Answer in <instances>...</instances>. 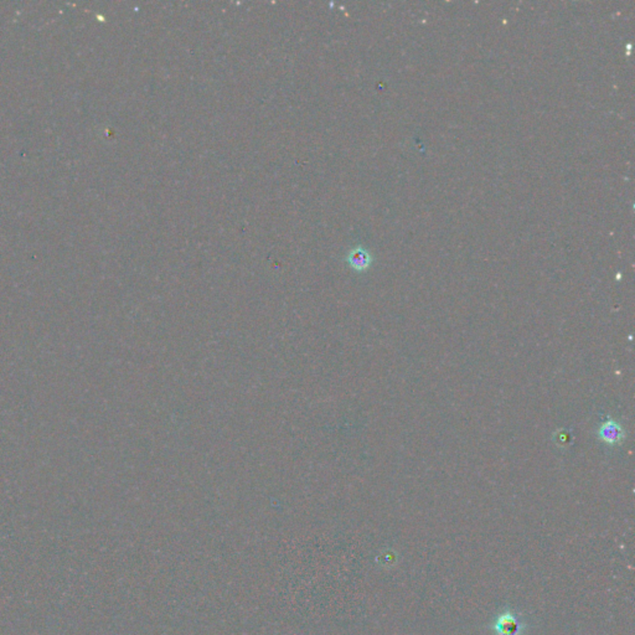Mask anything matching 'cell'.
Listing matches in <instances>:
<instances>
[{
    "label": "cell",
    "mask_w": 635,
    "mask_h": 635,
    "mask_svg": "<svg viewBox=\"0 0 635 635\" xmlns=\"http://www.w3.org/2000/svg\"><path fill=\"white\" fill-rule=\"evenodd\" d=\"M347 262L357 271H365L371 264V256L364 248H355L347 256Z\"/></svg>",
    "instance_id": "obj_2"
},
{
    "label": "cell",
    "mask_w": 635,
    "mask_h": 635,
    "mask_svg": "<svg viewBox=\"0 0 635 635\" xmlns=\"http://www.w3.org/2000/svg\"><path fill=\"white\" fill-rule=\"evenodd\" d=\"M597 437L601 442H603L607 446H620L627 438V430L620 422L610 418L604 421L597 430Z\"/></svg>",
    "instance_id": "obj_1"
}]
</instances>
